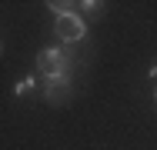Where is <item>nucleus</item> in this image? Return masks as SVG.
<instances>
[{
	"mask_svg": "<svg viewBox=\"0 0 157 150\" xmlns=\"http://www.w3.org/2000/svg\"><path fill=\"white\" fill-rule=\"evenodd\" d=\"M151 80H157V63H154V67H151Z\"/></svg>",
	"mask_w": 157,
	"mask_h": 150,
	"instance_id": "6",
	"label": "nucleus"
},
{
	"mask_svg": "<svg viewBox=\"0 0 157 150\" xmlns=\"http://www.w3.org/2000/svg\"><path fill=\"white\" fill-rule=\"evenodd\" d=\"M57 33H60V40H67V43H77L84 33H87V24L77 17V13H63V17H57Z\"/></svg>",
	"mask_w": 157,
	"mask_h": 150,
	"instance_id": "2",
	"label": "nucleus"
},
{
	"mask_svg": "<svg viewBox=\"0 0 157 150\" xmlns=\"http://www.w3.org/2000/svg\"><path fill=\"white\" fill-rule=\"evenodd\" d=\"M33 84H37V80H33V77H27V80H20V84L13 87V93L20 97V93H27V90H33Z\"/></svg>",
	"mask_w": 157,
	"mask_h": 150,
	"instance_id": "4",
	"label": "nucleus"
},
{
	"mask_svg": "<svg viewBox=\"0 0 157 150\" xmlns=\"http://www.w3.org/2000/svg\"><path fill=\"white\" fill-rule=\"evenodd\" d=\"M67 54L57 50V47H47L37 54V70L44 73V80H57V77H67Z\"/></svg>",
	"mask_w": 157,
	"mask_h": 150,
	"instance_id": "1",
	"label": "nucleus"
},
{
	"mask_svg": "<svg viewBox=\"0 0 157 150\" xmlns=\"http://www.w3.org/2000/svg\"><path fill=\"white\" fill-rule=\"evenodd\" d=\"M70 77H57V80H44V100L47 103H63L70 97Z\"/></svg>",
	"mask_w": 157,
	"mask_h": 150,
	"instance_id": "3",
	"label": "nucleus"
},
{
	"mask_svg": "<svg viewBox=\"0 0 157 150\" xmlns=\"http://www.w3.org/2000/svg\"><path fill=\"white\" fill-rule=\"evenodd\" d=\"M77 7H84L87 13H100V10H104V3H97V0H84V3H77Z\"/></svg>",
	"mask_w": 157,
	"mask_h": 150,
	"instance_id": "5",
	"label": "nucleus"
}]
</instances>
